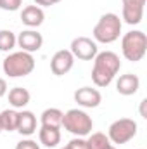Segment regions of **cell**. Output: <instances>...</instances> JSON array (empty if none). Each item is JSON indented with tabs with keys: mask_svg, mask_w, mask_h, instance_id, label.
<instances>
[{
	"mask_svg": "<svg viewBox=\"0 0 147 149\" xmlns=\"http://www.w3.org/2000/svg\"><path fill=\"white\" fill-rule=\"evenodd\" d=\"M21 135H33L37 132V116L31 111H21L17 118V128Z\"/></svg>",
	"mask_w": 147,
	"mask_h": 149,
	"instance_id": "13",
	"label": "cell"
},
{
	"mask_svg": "<svg viewBox=\"0 0 147 149\" xmlns=\"http://www.w3.org/2000/svg\"><path fill=\"white\" fill-rule=\"evenodd\" d=\"M69 52L73 54V57L81 59V61H94V57L99 54V47L97 43L88 37H78L71 42V49Z\"/></svg>",
	"mask_w": 147,
	"mask_h": 149,
	"instance_id": "7",
	"label": "cell"
},
{
	"mask_svg": "<svg viewBox=\"0 0 147 149\" xmlns=\"http://www.w3.org/2000/svg\"><path fill=\"white\" fill-rule=\"evenodd\" d=\"M16 149H40V146H38L35 141H31V139H24V141L17 142Z\"/></svg>",
	"mask_w": 147,
	"mask_h": 149,
	"instance_id": "23",
	"label": "cell"
},
{
	"mask_svg": "<svg viewBox=\"0 0 147 149\" xmlns=\"http://www.w3.org/2000/svg\"><path fill=\"white\" fill-rule=\"evenodd\" d=\"M62 127L73 134L76 137H87L92 134L94 128V121L92 118L81 109H69L68 113H64L62 116Z\"/></svg>",
	"mask_w": 147,
	"mask_h": 149,
	"instance_id": "5",
	"label": "cell"
},
{
	"mask_svg": "<svg viewBox=\"0 0 147 149\" xmlns=\"http://www.w3.org/2000/svg\"><path fill=\"white\" fill-rule=\"evenodd\" d=\"M16 47V35L9 30H2L0 31V50L2 52H9Z\"/></svg>",
	"mask_w": 147,
	"mask_h": 149,
	"instance_id": "20",
	"label": "cell"
},
{
	"mask_svg": "<svg viewBox=\"0 0 147 149\" xmlns=\"http://www.w3.org/2000/svg\"><path fill=\"white\" fill-rule=\"evenodd\" d=\"M139 87H140V78L132 73L121 74L116 81V90L121 95H133L139 90Z\"/></svg>",
	"mask_w": 147,
	"mask_h": 149,
	"instance_id": "11",
	"label": "cell"
},
{
	"mask_svg": "<svg viewBox=\"0 0 147 149\" xmlns=\"http://www.w3.org/2000/svg\"><path fill=\"white\" fill-rule=\"evenodd\" d=\"M62 116L64 113L57 108H49L42 113L40 116V121H42V127H50V128H61L62 127Z\"/></svg>",
	"mask_w": 147,
	"mask_h": 149,
	"instance_id": "15",
	"label": "cell"
},
{
	"mask_svg": "<svg viewBox=\"0 0 147 149\" xmlns=\"http://www.w3.org/2000/svg\"><path fill=\"white\" fill-rule=\"evenodd\" d=\"M62 149H68V148H62Z\"/></svg>",
	"mask_w": 147,
	"mask_h": 149,
	"instance_id": "30",
	"label": "cell"
},
{
	"mask_svg": "<svg viewBox=\"0 0 147 149\" xmlns=\"http://www.w3.org/2000/svg\"><path fill=\"white\" fill-rule=\"evenodd\" d=\"M74 102L81 108H97L102 102V95L97 88L92 87H81L74 92Z\"/></svg>",
	"mask_w": 147,
	"mask_h": 149,
	"instance_id": "10",
	"label": "cell"
},
{
	"mask_svg": "<svg viewBox=\"0 0 147 149\" xmlns=\"http://www.w3.org/2000/svg\"><path fill=\"white\" fill-rule=\"evenodd\" d=\"M119 68H121V61H119V56L116 52H111V50L99 52L94 57L92 81L97 87H107L114 80V76L118 74Z\"/></svg>",
	"mask_w": 147,
	"mask_h": 149,
	"instance_id": "1",
	"label": "cell"
},
{
	"mask_svg": "<svg viewBox=\"0 0 147 149\" xmlns=\"http://www.w3.org/2000/svg\"><path fill=\"white\" fill-rule=\"evenodd\" d=\"M121 52L126 61L137 63L147 52V37L144 31H128L121 38Z\"/></svg>",
	"mask_w": 147,
	"mask_h": 149,
	"instance_id": "3",
	"label": "cell"
},
{
	"mask_svg": "<svg viewBox=\"0 0 147 149\" xmlns=\"http://www.w3.org/2000/svg\"><path fill=\"white\" fill-rule=\"evenodd\" d=\"M68 149H88L87 146V139H83V137H76L73 141H69V144L66 146Z\"/></svg>",
	"mask_w": 147,
	"mask_h": 149,
	"instance_id": "22",
	"label": "cell"
},
{
	"mask_svg": "<svg viewBox=\"0 0 147 149\" xmlns=\"http://www.w3.org/2000/svg\"><path fill=\"white\" fill-rule=\"evenodd\" d=\"M73 64H74L73 54L69 50L62 49V50H57L54 54V57L50 61V70H52V73L55 76H64V74H68L71 71Z\"/></svg>",
	"mask_w": 147,
	"mask_h": 149,
	"instance_id": "8",
	"label": "cell"
},
{
	"mask_svg": "<svg viewBox=\"0 0 147 149\" xmlns=\"http://www.w3.org/2000/svg\"><path fill=\"white\" fill-rule=\"evenodd\" d=\"M5 94H7V83L3 78H0V97H3Z\"/></svg>",
	"mask_w": 147,
	"mask_h": 149,
	"instance_id": "25",
	"label": "cell"
},
{
	"mask_svg": "<svg viewBox=\"0 0 147 149\" xmlns=\"http://www.w3.org/2000/svg\"><path fill=\"white\" fill-rule=\"evenodd\" d=\"M123 21L126 24H139L144 17V7L140 5H132V3H123Z\"/></svg>",
	"mask_w": 147,
	"mask_h": 149,
	"instance_id": "17",
	"label": "cell"
},
{
	"mask_svg": "<svg viewBox=\"0 0 147 149\" xmlns=\"http://www.w3.org/2000/svg\"><path fill=\"white\" fill-rule=\"evenodd\" d=\"M119 35H121V19L114 12L104 14L94 28V38L95 42L101 43H112L119 38Z\"/></svg>",
	"mask_w": 147,
	"mask_h": 149,
	"instance_id": "4",
	"label": "cell"
},
{
	"mask_svg": "<svg viewBox=\"0 0 147 149\" xmlns=\"http://www.w3.org/2000/svg\"><path fill=\"white\" fill-rule=\"evenodd\" d=\"M146 104H147V99H144V101L140 102V114H142V118H147V114H146Z\"/></svg>",
	"mask_w": 147,
	"mask_h": 149,
	"instance_id": "27",
	"label": "cell"
},
{
	"mask_svg": "<svg viewBox=\"0 0 147 149\" xmlns=\"http://www.w3.org/2000/svg\"><path fill=\"white\" fill-rule=\"evenodd\" d=\"M87 146L88 149H109L111 144L109 137L102 132H95V134H90L88 139H87Z\"/></svg>",
	"mask_w": 147,
	"mask_h": 149,
	"instance_id": "19",
	"label": "cell"
},
{
	"mask_svg": "<svg viewBox=\"0 0 147 149\" xmlns=\"http://www.w3.org/2000/svg\"><path fill=\"white\" fill-rule=\"evenodd\" d=\"M30 99H31L30 92L23 87H14L9 90V104L16 109H23L24 106H28Z\"/></svg>",
	"mask_w": 147,
	"mask_h": 149,
	"instance_id": "14",
	"label": "cell"
},
{
	"mask_svg": "<svg viewBox=\"0 0 147 149\" xmlns=\"http://www.w3.org/2000/svg\"><path fill=\"white\" fill-rule=\"evenodd\" d=\"M16 43L21 47L23 52L31 54V52H37V50L42 49L43 37L38 31H35V30H24V31L19 33V37H16Z\"/></svg>",
	"mask_w": 147,
	"mask_h": 149,
	"instance_id": "9",
	"label": "cell"
},
{
	"mask_svg": "<svg viewBox=\"0 0 147 149\" xmlns=\"http://www.w3.org/2000/svg\"><path fill=\"white\" fill-rule=\"evenodd\" d=\"M17 118H19V113L16 109H5V111L0 113V123H2V130H7V132H14L17 128Z\"/></svg>",
	"mask_w": 147,
	"mask_h": 149,
	"instance_id": "18",
	"label": "cell"
},
{
	"mask_svg": "<svg viewBox=\"0 0 147 149\" xmlns=\"http://www.w3.org/2000/svg\"><path fill=\"white\" fill-rule=\"evenodd\" d=\"M61 128H50V127H42L40 128V134H38V139H40V144H43L45 148H55L59 142H61Z\"/></svg>",
	"mask_w": 147,
	"mask_h": 149,
	"instance_id": "16",
	"label": "cell"
},
{
	"mask_svg": "<svg viewBox=\"0 0 147 149\" xmlns=\"http://www.w3.org/2000/svg\"><path fill=\"white\" fill-rule=\"evenodd\" d=\"M35 2H37L38 7H50V5H54V3H57L61 0H35Z\"/></svg>",
	"mask_w": 147,
	"mask_h": 149,
	"instance_id": "24",
	"label": "cell"
},
{
	"mask_svg": "<svg viewBox=\"0 0 147 149\" xmlns=\"http://www.w3.org/2000/svg\"><path fill=\"white\" fill-rule=\"evenodd\" d=\"M2 66H3V73L9 74L10 78H21V76L30 74L35 70V59L31 54L19 50V52L9 54L3 59Z\"/></svg>",
	"mask_w": 147,
	"mask_h": 149,
	"instance_id": "2",
	"label": "cell"
},
{
	"mask_svg": "<svg viewBox=\"0 0 147 149\" xmlns=\"http://www.w3.org/2000/svg\"><path fill=\"white\" fill-rule=\"evenodd\" d=\"M23 5V0H0V9L2 10H17Z\"/></svg>",
	"mask_w": 147,
	"mask_h": 149,
	"instance_id": "21",
	"label": "cell"
},
{
	"mask_svg": "<svg viewBox=\"0 0 147 149\" xmlns=\"http://www.w3.org/2000/svg\"><path fill=\"white\" fill-rule=\"evenodd\" d=\"M137 135V123L130 118H119L109 127V141L112 144H126Z\"/></svg>",
	"mask_w": 147,
	"mask_h": 149,
	"instance_id": "6",
	"label": "cell"
},
{
	"mask_svg": "<svg viewBox=\"0 0 147 149\" xmlns=\"http://www.w3.org/2000/svg\"><path fill=\"white\" fill-rule=\"evenodd\" d=\"M43 19H45V14H43L42 7H38V5H28V7H24L23 12H21V21H23V24H26V26H30V28L40 26V24L43 23Z\"/></svg>",
	"mask_w": 147,
	"mask_h": 149,
	"instance_id": "12",
	"label": "cell"
},
{
	"mask_svg": "<svg viewBox=\"0 0 147 149\" xmlns=\"http://www.w3.org/2000/svg\"><path fill=\"white\" fill-rule=\"evenodd\" d=\"M0 132H2V123H0Z\"/></svg>",
	"mask_w": 147,
	"mask_h": 149,
	"instance_id": "29",
	"label": "cell"
},
{
	"mask_svg": "<svg viewBox=\"0 0 147 149\" xmlns=\"http://www.w3.org/2000/svg\"><path fill=\"white\" fill-rule=\"evenodd\" d=\"M123 3H132V5H140V7H144V5H146V0H123Z\"/></svg>",
	"mask_w": 147,
	"mask_h": 149,
	"instance_id": "26",
	"label": "cell"
},
{
	"mask_svg": "<svg viewBox=\"0 0 147 149\" xmlns=\"http://www.w3.org/2000/svg\"><path fill=\"white\" fill-rule=\"evenodd\" d=\"M109 149H116V148H114V146H111V148H109Z\"/></svg>",
	"mask_w": 147,
	"mask_h": 149,
	"instance_id": "28",
	"label": "cell"
}]
</instances>
